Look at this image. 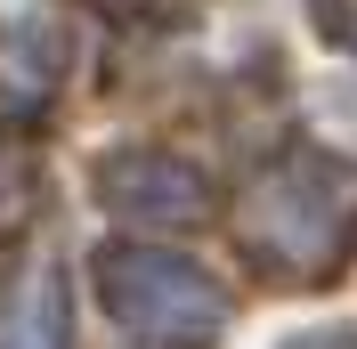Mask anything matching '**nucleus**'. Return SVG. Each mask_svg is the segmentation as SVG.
<instances>
[{
  "label": "nucleus",
  "instance_id": "f257e3e1",
  "mask_svg": "<svg viewBox=\"0 0 357 349\" xmlns=\"http://www.w3.org/2000/svg\"><path fill=\"white\" fill-rule=\"evenodd\" d=\"M244 252H260L268 276H341L357 260V163L341 154H284L260 171L244 203Z\"/></svg>",
  "mask_w": 357,
  "mask_h": 349
},
{
  "label": "nucleus",
  "instance_id": "f03ea898",
  "mask_svg": "<svg viewBox=\"0 0 357 349\" xmlns=\"http://www.w3.org/2000/svg\"><path fill=\"white\" fill-rule=\"evenodd\" d=\"M98 301L146 349H203L227 333V284H211L195 260L155 252V244H106L98 252Z\"/></svg>",
  "mask_w": 357,
  "mask_h": 349
},
{
  "label": "nucleus",
  "instance_id": "7ed1b4c3",
  "mask_svg": "<svg viewBox=\"0 0 357 349\" xmlns=\"http://www.w3.org/2000/svg\"><path fill=\"white\" fill-rule=\"evenodd\" d=\"M0 349H66V276L41 236H24L0 268Z\"/></svg>",
  "mask_w": 357,
  "mask_h": 349
},
{
  "label": "nucleus",
  "instance_id": "20e7f679",
  "mask_svg": "<svg viewBox=\"0 0 357 349\" xmlns=\"http://www.w3.org/2000/svg\"><path fill=\"white\" fill-rule=\"evenodd\" d=\"M98 187L114 195V211H130V219H203V203H211L203 171H187V163L162 154V147L106 154V163H98Z\"/></svg>",
  "mask_w": 357,
  "mask_h": 349
},
{
  "label": "nucleus",
  "instance_id": "39448f33",
  "mask_svg": "<svg viewBox=\"0 0 357 349\" xmlns=\"http://www.w3.org/2000/svg\"><path fill=\"white\" fill-rule=\"evenodd\" d=\"M341 41L357 49V0H341Z\"/></svg>",
  "mask_w": 357,
  "mask_h": 349
},
{
  "label": "nucleus",
  "instance_id": "423d86ee",
  "mask_svg": "<svg viewBox=\"0 0 357 349\" xmlns=\"http://www.w3.org/2000/svg\"><path fill=\"white\" fill-rule=\"evenodd\" d=\"M106 8H130V0H106Z\"/></svg>",
  "mask_w": 357,
  "mask_h": 349
},
{
  "label": "nucleus",
  "instance_id": "0eeeda50",
  "mask_svg": "<svg viewBox=\"0 0 357 349\" xmlns=\"http://www.w3.org/2000/svg\"><path fill=\"white\" fill-rule=\"evenodd\" d=\"M0 179H8V163H0Z\"/></svg>",
  "mask_w": 357,
  "mask_h": 349
}]
</instances>
